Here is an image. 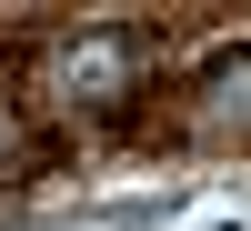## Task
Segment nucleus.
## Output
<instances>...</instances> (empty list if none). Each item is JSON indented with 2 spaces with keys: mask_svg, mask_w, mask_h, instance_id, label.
<instances>
[{
  "mask_svg": "<svg viewBox=\"0 0 251 231\" xmlns=\"http://www.w3.org/2000/svg\"><path fill=\"white\" fill-rule=\"evenodd\" d=\"M131 71H141V30H91L60 51V91H80V101H121Z\"/></svg>",
  "mask_w": 251,
  "mask_h": 231,
  "instance_id": "nucleus-1",
  "label": "nucleus"
}]
</instances>
